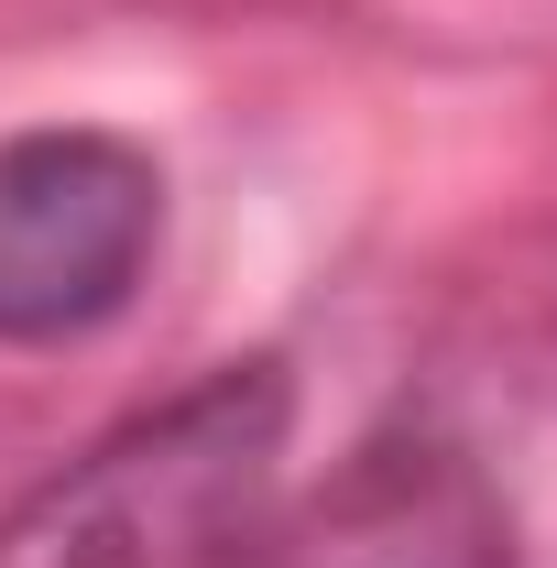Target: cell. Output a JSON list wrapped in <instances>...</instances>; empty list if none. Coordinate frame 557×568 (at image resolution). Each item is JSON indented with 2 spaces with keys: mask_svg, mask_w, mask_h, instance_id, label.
<instances>
[{
  "mask_svg": "<svg viewBox=\"0 0 557 568\" xmlns=\"http://www.w3.org/2000/svg\"><path fill=\"white\" fill-rule=\"evenodd\" d=\"M284 361H230L33 481L0 514V568H241L284 514Z\"/></svg>",
  "mask_w": 557,
  "mask_h": 568,
  "instance_id": "1",
  "label": "cell"
},
{
  "mask_svg": "<svg viewBox=\"0 0 557 568\" xmlns=\"http://www.w3.org/2000/svg\"><path fill=\"white\" fill-rule=\"evenodd\" d=\"M164 241V175L153 153L99 121H44L0 142V339L55 351L110 328L142 295Z\"/></svg>",
  "mask_w": 557,
  "mask_h": 568,
  "instance_id": "2",
  "label": "cell"
},
{
  "mask_svg": "<svg viewBox=\"0 0 557 568\" xmlns=\"http://www.w3.org/2000/svg\"><path fill=\"white\" fill-rule=\"evenodd\" d=\"M241 568H514L503 503L448 448H372L306 514H274Z\"/></svg>",
  "mask_w": 557,
  "mask_h": 568,
  "instance_id": "3",
  "label": "cell"
}]
</instances>
